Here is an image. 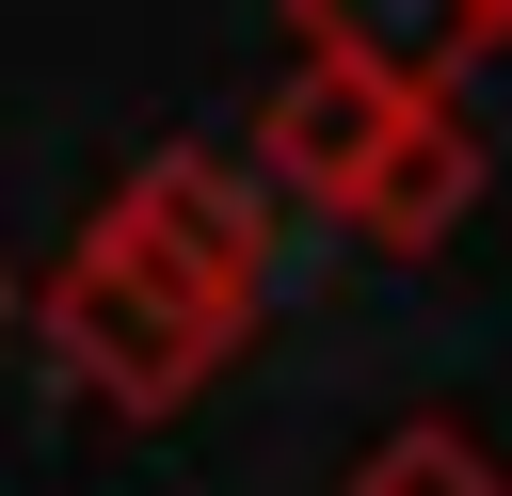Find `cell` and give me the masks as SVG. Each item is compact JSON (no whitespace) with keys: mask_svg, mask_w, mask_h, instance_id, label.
Wrapping results in <instances>:
<instances>
[{"mask_svg":"<svg viewBox=\"0 0 512 496\" xmlns=\"http://www.w3.org/2000/svg\"><path fill=\"white\" fill-rule=\"evenodd\" d=\"M256 192H272L256 160L160 144V160L64 240V272L32 288V336H48V368H64L96 416H176V400L256 336V304H272V208H256Z\"/></svg>","mask_w":512,"mask_h":496,"instance_id":"1","label":"cell"},{"mask_svg":"<svg viewBox=\"0 0 512 496\" xmlns=\"http://www.w3.org/2000/svg\"><path fill=\"white\" fill-rule=\"evenodd\" d=\"M432 96H400V80H368V64H336V48H304L272 96H256V176L272 192H304V208H368L384 192V160H400V128H416Z\"/></svg>","mask_w":512,"mask_h":496,"instance_id":"2","label":"cell"},{"mask_svg":"<svg viewBox=\"0 0 512 496\" xmlns=\"http://www.w3.org/2000/svg\"><path fill=\"white\" fill-rule=\"evenodd\" d=\"M288 32L368 64V80H400V96H448L464 64L512 48V0H288Z\"/></svg>","mask_w":512,"mask_h":496,"instance_id":"3","label":"cell"},{"mask_svg":"<svg viewBox=\"0 0 512 496\" xmlns=\"http://www.w3.org/2000/svg\"><path fill=\"white\" fill-rule=\"evenodd\" d=\"M464 208H480V128H464V112L432 96V112L400 128V160H384V192L352 208V240H384V256H432V240H448Z\"/></svg>","mask_w":512,"mask_h":496,"instance_id":"4","label":"cell"},{"mask_svg":"<svg viewBox=\"0 0 512 496\" xmlns=\"http://www.w3.org/2000/svg\"><path fill=\"white\" fill-rule=\"evenodd\" d=\"M336 496H512V480H496V448H480L464 416H400L384 448H352Z\"/></svg>","mask_w":512,"mask_h":496,"instance_id":"5","label":"cell"},{"mask_svg":"<svg viewBox=\"0 0 512 496\" xmlns=\"http://www.w3.org/2000/svg\"><path fill=\"white\" fill-rule=\"evenodd\" d=\"M0 320H16V272H0Z\"/></svg>","mask_w":512,"mask_h":496,"instance_id":"6","label":"cell"}]
</instances>
